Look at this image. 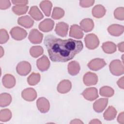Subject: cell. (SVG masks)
Instances as JSON below:
<instances>
[{"label":"cell","instance_id":"603a6c76","mask_svg":"<svg viewBox=\"0 0 124 124\" xmlns=\"http://www.w3.org/2000/svg\"><path fill=\"white\" fill-rule=\"evenodd\" d=\"M68 72L71 76H76L78 74L80 67L79 63L75 61L70 62L68 64Z\"/></svg>","mask_w":124,"mask_h":124},{"label":"cell","instance_id":"ac0fdd59","mask_svg":"<svg viewBox=\"0 0 124 124\" xmlns=\"http://www.w3.org/2000/svg\"><path fill=\"white\" fill-rule=\"evenodd\" d=\"M83 35L84 33L80 27L76 24L71 26L69 36L76 39H81L83 38Z\"/></svg>","mask_w":124,"mask_h":124},{"label":"cell","instance_id":"277c9868","mask_svg":"<svg viewBox=\"0 0 124 124\" xmlns=\"http://www.w3.org/2000/svg\"><path fill=\"white\" fill-rule=\"evenodd\" d=\"M12 37L17 41L22 40L25 39L27 36V32L26 30L19 27L13 28L10 31Z\"/></svg>","mask_w":124,"mask_h":124},{"label":"cell","instance_id":"f35d334b","mask_svg":"<svg viewBox=\"0 0 124 124\" xmlns=\"http://www.w3.org/2000/svg\"><path fill=\"white\" fill-rule=\"evenodd\" d=\"M12 2L16 6H27V4L28 3V1L27 0H12Z\"/></svg>","mask_w":124,"mask_h":124},{"label":"cell","instance_id":"f1b7e54d","mask_svg":"<svg viewBox=\"0 0 124 124\" xmlns=\"http://www.w3.org/2000/svg\"><path fill=\"white\" fill-rule=\"evenodd\" d=\"M41 76L38 73L32 72L28 78L27 82L30 85L34 86L37 84L40 80Z\"/></svg>","mask_w":124,"mask_h":124},{"label":"cell","instance_id":"b9f144b4","mask_svg":"<svg viewBox=\"0 0 124 124\" xmlns=\"http://www.w3.org/2000/svg\"><path fill=\"white\" fill-rule=\"evenodd\" d=\"M118 48L119 50L121 52H124V42H122L120 43H119L117 45Z\"/></svg>","mask_w":124,"mask_h":124},{"label":"cell","instance_id":"7402d4cb","mask_svg":"<svg viewBox=\"0 0 124 124\" xmlns=\"http://www.w3.org/2000/svg\"><path fill=\"white\" fill-rule=\"evenodd\" d=\"M106 10L105 8L102 5L98 4L95 5L92 9V13L93 16L97 18L103 17L106 14Z\"/></svg>","mask_w":124,"mask_h":124},{"label":"cell","instance_id":"4dcf8cb0","mask_svg":"<svg viewBox=\"0 0 124 124\" xmlns=\"http://www.w3.org/2000/svg\"><path fill=\"white\" fill-rule=\"evenodd\" d=\"M12 117V114L9 109H3L0 111V121L2 122L9 121Z\"/></svg>","mask_w":124,"mask_h":124},{"label":"cell","instance_id":"44dd1931","mask_svg":"<svg viewBox=\"0 0 124 124\" xmlns=\"http://www.w3.org/2000/svg\"><path fill=\"white\" fill-rule=\"evenodd\" d=\"M80 26L83 31L88 32L93 29L94 22L91 18H84L80 21Z\"/></svg>","mask_w":124,"mask_h":124},{"label":"cell","instance_id":"e0dca14e","mask_svg":"<svg viewBox=\"0 0 124 124\" xmlns=\"http://www.w3.org/2000/svg\"><path fill=\"white\" fill-rule=\"evenodd\" d=\"M108 103V98H100L95 101L93 104V108L98 113L102 112L106 108Z\"/></svg>","mask_w":124,"mask_h":124},{"label":"cell","instance_id":"ba28073f","mask_svg":"<svg viewBox=\"0 0 124 124\" xmlns=\"http://www.w3.org/2000/svg\"><path fill=\"white\" fill-rule=\"evenodd\" d=\"M85 99L92 101L98 97V91L95 87H90L86 89L81 93Z\"/></svg>","mask_w":124,"mask_h":124},{"label":"cell","instance_id":"d6986e66","mask_svg":"<svg viewBox=\"0 0 124 124\" xmlns=\"http://www.w3.org/2000/svg\"><path fill=\"white\" fill-rule=\"evenodd\" d=\"M2 82L3 86L8 89L13 88L16 83L15 77L11 74L5 75L2 78Z\"/></svg>","mask_w":124,"mask_h":124},{"label":"cell","instance_id":"d590c367","mask_svg":"<svg viewBox=\"0 0 124 124\" xmlns=\"http://www.w3.org/2000/svg\"><path fill=\"white\" fill-rule=\"evenodd\" d=\"M9 38V36L7 31L5 29L0 30V44H3L6 43Z\"/></svg>","mask_w":124,"mask_h":124},{"label":"cell","instance_id":"ee69618b","mask_svg":"<svg viewBox=\"0 0 124 124\" xmlns=\"http://www.w3.org/2000/svg\"><path fill=\"white\" fill-rule=\"evenodd\" d=\"M101 122L100 121L97 119H94L91 121V122H89L90 124H101Z\"/></svg>","mask_w":124,"mask_h":124},{"label":"cell","instance_id":"7c38bea8","mask_svg":"<svg viewBox=\"0 0 124 124\" xmlns=\"http://www.w3.org/2000/svg\"><path fill=\"white\" fill-rule=\"evenodd\" d=\"M50 62L46 55H43L36 61V65L41 71H46L49 68Z\"/></svg>","mask_w":124,"mask_h":124},{"label":"cell","instance_id":"83f0119b","mask_svg":"<svg viewBox=\"0 0 124 124\" xmlns=\"http://www.w3.org/2000/svg\"><path fill=\"white\" fill-rule=\"evenodd\" d=\"M11 95L6 93H2L0 95V106L5 107L9 106L12 102Z\"/></svg>","mask_w":124,"mask_h":124},{"label":"cell","instance_id":"d4e9b609","mask_svg":"<svg viewBox=\"0 0 124 124\" xmlns=\"http://www.w3.org/2000/svg\"><path fill=\"white\" fill-rule=\"evenodd\" d=\"M28 13L36 21L40 20L44 17L43 14L36 6L31 7Z\"/></svg>","mask_w":124,"mask_h":124},{"label":"cell","instance_id":"52a82bcc","mask_svg":"<svg viewBox=\"0 0 124 124\" xmlns=\"http://www.w3.org/2000/svg\"><path fill=\"white\" fill-rule=\"evenodd\" d=\"M43 35L38 30L32 29L29 34L28 39L30 41L34 44H40L43 40Z\"/></svg>","mask_w":124,"mask_h":124},{"label":"cell","instance_id":"60d3db41","mask_svg":"<svg viewBox=\"0 0 124 124\" xmlns=\"http://www.w3.org/2000/svg\"><path fill=\"white\" fill-rule=\"evenodd\" d=\"M118 86L122 89H124V77H122L117 82Z\"/></svg>","mask_w":124,"mask_h":124},{"label":"cell","instance_id":"836d02e7","mask_svg":"<svg viewBox=\"0 0 124 124\" xmlns=\"http://www.w3.org/2000/svg\"><path fill=\"white\" fill-rule=\"evenodd\" d=\"M29 9L28 6H14L12 7L13 12L17 15L20 16L25 14Z\"/></svg>","mask_w":124,"mask_h":124},{"label":"cell","instance_id":"2e32d148","mask_svg":"<svg viewBox=\"0 0 124 124\" xmlns=\"http://www.w3.org/2000/svg\"><path fill=\"white\" fill-rule=\"evenodd\" d=\"M108 32L114 36H119L122 35L124 31L123 26L119 24H112L107 29Z\"/></svg>","mask_w":124,"mask_h":124},{"label":"cell","instance_id":"f6af8a7d","mask_svg":"<svg viewBox=\"0 0 124 124\" xmlns=\"http://www.w3.org/2000/svg\"><path fill=\"white\" fill-rule=\"evenodd\" d=\"M4 55V49L1 46H0V57L1 58Z\"/></svg>","mask_w":124,"mask_h":124},{"label":"cell","instance_id":"74e56055","mask_svg":"<svg viewBox=\"0 0 124 124\" xmlns=\"http://www.w3.org/2000/svg\"><path fill=\"white\" fill-rule=\"evenodd\" d=\"M11 6V2L8 0H0V9L5 10Z\"/></svg>","mask_w":124,"mask_h":124},{"label":"cell","instance_id":"5bb4252c","mask_svg":"<svg viewBox=\"0 0 124 124\" xmlns=\"http://www.w3.org/2000/svg\"><path fill=\"white\" fill-rule=\"evenodd\" d=\"M72 88L71 81L68 79H64L61 81L57 87V91L61 93H66L69 92Z\"/></svg>","mask_w":124,"mask_h":124},{"label":"cell","instance_id":"d6a6232c","mask_svg":"<svg viewBox=\"0 0 124 124\" xmlns=\"http://www.w3.org/2000/svg\"><path fill=\"white\" fill-rule=\"evenodd\" d=\"M64 15V10L58 7H55L53 10V12L51 15V17L54 19H60L62 18Z\"/></svg>","mask_w":124,"mask_h":124},{"label":"cell","instance_id":"cb8c5ba5","mask_svg":"<svg viewBox=\"0 0 124 124\" xmlns=\"http://www.w3.org/2000/svg\"><path fill=\"white\" fill-rule=\"evenodd\" d=\"M117 112L115 108L112 106H110L103 113V117L107 121L112 120L116 117Z\"/></svg>","mask_w":124,"mask_h":124},{"label":"cell","instance_id":"ffe728a7","mask_svg":"<svg viewBox=\"0 0 124 124\" xmlns=\"http://www.w3.org/2000/svg\"><path fill=\"white\" fill-rule=\"evenodd\" d=\"M17 23L19 25L25 28L29 29L33 26L34 21L29 16H24L19 17L18 18Z\"/></svg>","mask_w":124,"mask_h":124},{"label":"cell","instance_id":"8992f818","mask_svg":"<svg viewBox=\"0 0 124 124\" xmlns=\"http://www.w3.org/2000/svg\"><path fill=\"white\" fill-rule=\"evenodd\" d=\"M107 64L104 59L95 58L92 60L87 64L88 68L93 71H98Z\"/></svg>","mask_w":124,"mask_h":124},{"label":"cell","instance_id":"e575fe53","mask_svg":"<svg viewBox=\"0 0 124 124\" xmlns=\"http://www.w3.org/2000/svg\"><path fill=\"white\" fill-rule=\"evenodd\" d=\"M114 17L120 20H124V8L123 7L116 8L114 12Z\"/></svg>","mask_w":124,"mask_h":124},{"label":"cell","instance_id":"3957f363","mask_svg":"<svg viewBox=\"0 0 124 124\" xmlns=\"http://www.w3.org/2000/svg\"><path fill=\"white\" fill-rule=\"evenodd\" d=\"M84 41L86 47L89 49H95L99 45V39L94 33L87 34L85 37Z\"/></svg>","mask_w":124,"mask_h":124},{"label":"cell","instance_id":"1f68e13d","mask_svg":"<svg viewBox=\"0 0 124 124\" xmlns=\"http://www.w3.org/2000/svg\"><path fill=\"white\" fill-rule=\"evenodd\" d=\"M44 49L41 46H32L30 49V55L33 58H37L42 55Z\"/></svg>","mask_w":124,"mask_h":124},{"label":"cell","instance_id":"9c48e42d","mask_svg":"<svg viewBox=\"0 0 124 124\" xmlns=\"http://www.w3.org/2000/svg\"><path fill=\"white\" fill-rule=\"evenodd\" d=\"M83 81L84 84L86 86L94 85L98 82V77L95 73L88 72L84 75Z\"/></svg>","mask_w":124,"mask_h":124},{"label":"cell","instance_id":"8fae6325","mask_svg":"<svg viewBox=\"0 0 124 124\" xmlns=\"http://www.w3.org/2000/svg\"><path fill=\"white\" fill-rule=\"evenodd\" d=\"M21 96L26 101H33L37 97V93L33 88H28L22 92Z\"/></svg>","mask_w":124,"mask_h":124},{"label":"cell","instance_id":"7a4b0ae2","mask_svg":"<svg viewBox=\"0 0 124 124\" xmlns=\"http://www.w3.org/2000/svg\"><path fill=\"white\" fill-rule=\"evenodd\" d=\"M109 70L111 73L116 76L123 75L124 73L123 62L119 60H114L109 64Z\"/></svg>","mask_w":124,"mask_h":124},{"label":"cell","instance_id":"6da1fadb","mask_svg":"<svg viewBox=\"0 0 124 124\" xmlns=\"http://www.w3.org/2000/svg\"><path fill=\"white\" fill-rule=\"evenodd\" d=\"M50 60L54 62H66L72 60L83 47L81 41L72 39L62 40L52 34L47 35L44 41Z\"/></svg>","mask_w":124,"mask_h":124},{"label":"cell","instance_id":"8d00e7d4","mask_svg":"<svg viewBox=\"0 0 124 124\" xmlns=\"http://www.w3.org/2000/svg\"><path fill=\"white\" fill-rule=\"evenodd\" d=\"M94 3L93 0H83L79 1V5L83 8H87L93 5Z\"/></svg>","mask_w":124,"mask_h":124},{"label":"cell","instance_id":"4316f807","mask_svg":"<svg viewBox=\"0 0 124 124\" xmlns=\"http://www.w3.org/2000/svg\"><path fill=\"white\" fill-rule=\"evenodd\" d=\"M40 7L45 16H49L50 15L52 4L49 0H43L40 3Z\"/></svg>","mask_w":124,"mask_h":124},{"label":"cell","instance_id":"7bdbcfd3","mask_svg":"<svg viewBox=\"0 0 124 124\" xmlns=\"http://www.w3.org/2000/svg\"><path fill=\"white\" fill-rule=\"evenodd\" d=\"M70 124H83V123L79 119H75L73 120L71 122Z\"/></svg>","mask_w":124,"mask_h":124},{"label":"cell","instance_id":"484cf974","mask_svg":"<svg viewBox=\"0 0 124 124\" xmlns=\"http://www.w3.org/2000/svg\"><path fill=\"white\" fill-rule=\"evenodd\" d=\"M102 48L105 53L107 54H112L116 51L117 46L114 43L110 41H108L103 43Z\"/></svg>","mask_w":124,"mask_h":124},{"label":"cell","instance_id":"9a60e30c","mask_svg":"<svg viewBox=\"0 0 124 124\" xmlns=\"http://www.w3.org/2000/svg\"><path fill=\"white\" fill-rule=\"evenodd\" d=\"M54 22L50 18H46L41 22L39 25V29L43 32L51 31L54 27Z\"/></svg>","mask_w":124,"mask_h":124},{"label":"cell","instance_id":"ab89813d","mask_svg":"<svg viewBox=\"0 0 124 124\" xmlns=\"http://www.w3.org/2000/svg\"><path fill=\"white\" fill-rule=\"evenodd\" d=\"M117 121L119 123L121 124H124V113L122 112L120 113L117 118Z\"/></svg>","mask_w":124,"mask_h":124},{"label":"cell","instance_id":"4fadbf2b","mask_svg":"<svg viewBox=\"0 0 124 124\" xmlns=\"http://www.w3.org/2000/svg\"><path fill=\"white\" fill-rule=\"evenodd\" d=\"M68 25L63 22H60L57 24L55 31L56 33L61 37L66 36L68 31Z\"/></svg>","mask_w":124,"mask_h":124},{"label":"cell","instance_id":"f546056e","mask_svg":"<svg viewBox=\"0 0 124 124\" xmlns=\"http://www.w3.org/2000/svg\"><path fill=\"white\" fill-rule=\"evenodd\" d=\"M99 93L102 96L110 97L114 94V91L111 87L105 86L102 87L100 89Z\"/></svg>","mask_w":124,"mask_h":124},{"label":"cell","instance_id":"5b68a950","mask_svg":"<svg viewBox=\"0 0 124 124\" xmlns=\"http://www.w3.org/2000/svg\"><path fill=\"white\" fill-rule=\"evenodd\" d=\"M31 70V64L26 61H22L18 63L16 67L17 73L20 76H25L29 74Z\"/></svg>","mask_w":124,"mask_h":124},{"label":"cell","instance_id":"30bf717a","mask_svg":"<svg viewBox=\"0 0 124 124\" xmlns=\"http://www.w3.org/2000/svg\"><path fill=\"white\" fill-rule=\"evenodd\" d=\"M36 105L38 110L43 113L48 112L50 108L48 100L45 97H40L36 101Z\"/></svg>","mask_w":124,"mask_h":124}]
</instances>
